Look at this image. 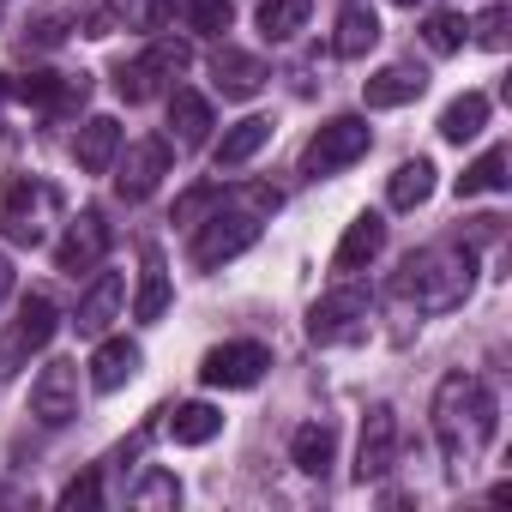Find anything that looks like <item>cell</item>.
I'll use <instances>...</instances> for the list:
<instances>
[{
	"mask_svg": "<svg viewBox=\"0 0 512 512\" xmlns=\"http://www.w3.org/2000/svg\"><path fill=\"white\" fill-rule=\"evenodd\" d=\"M0 97H7V85H0Z\"/></svg>",
	"mask_w": 512,
	"mask_h": 512,
	"instance_id": "74e56055",
	"label": "cell"
},
{
	"mask_svg": "<svg viewBox=\"0 0 512 512\" xmlns=\"http://www.w3.org/2000/svg\"><path fill=\"white\" fill-rule=\"evenodd\" d=\"M169 434H175V446H205V440L223 434V410H211V404H181V410H169Z\"/></svg>",
	"mask_w": 512,
	"mask_h": 512,
	"instance_id": "4316f807",
	"label": "cell"
},
{
	"mask_svg": "<svg viewBox=\"0 0 512 512\" xmlns=\"http://www.w3.org/2000/svg\"><path fill=\"white\" fill-rule=\"evenodd\" d=\"M169 127H175V145H181V151L205 145V139H211V103H205L199 91H175V97H169Z\"/></svg>",
	"mask_w": 512,
	"mask_h": 512,
	"instance_id": "ffe728a7",
	"label": "cell"
},
{
	"mask_svg": "<svg viewBox=\"0 0 512 512\" xmlns=\"http://www.w3.org/2000/svg\"><path fill=\"white\" fill-rule=\"evenodd\" d=\"M392 464H398V410H392V404H368V416H362V446H356V476H362V482H380Z\"/></svg>",
	"mask_w": 512,
	"mask_h": 512,
	"instance_id": "30bf717a",
	"label": "cell"
},
{
	"mask_svg": "<svg viewBox=\"0 0 512 512\" xmlns=\"http://www.w3.org/2000/svg\"><path fill=\"white\" fill-rule=\"evenodd\" d=\"M368 145H374V133H368V121L362 115H338V121H326L314 139H308V151H302V175H338V169H350L356 157H368Z\"/></svg>",
	"mask_w": 512,
	"mask_h": 512,
	"instance_id": "3957f363",
	"label": "cell"
},
{
	"mask_svg": "<svg viewBox=\"0 0 512 512\" xmlns=\"http://www.w3.org/2000/svg\"><path fill=\"white\" fill-rule=\"evenodd\" d=\"M103 253H109V223H103L97 211H85L79 223H67V235H61V247H55V266H61L67 278H79V272H97V266H103Z\"/></svg>",
	"mask_w": 512,
	"mask_h": 512,
	"instance_id": "8fae6325",
	"label": "cell"
},
{
	"mask_svg": "<svg viewBox=\"0 0 512 512\" xmlns=\"http://www.w3.org/2000/svg\"><path fill=\"white\" fill-rule=\"evenodd\" d=\"M145 61H151L163 79H175V73H187V67H193V49H187V43H175V37H157V43L145 49Z\"/></svg>",
	"mask_w": 512,
	"mask_h": 512,
	"instance_id": "836d02e7",
	"label": "cell"
},
{
	"mask_svg": "<svg viewBox=\"0 0 512 512\" xmlns=\"http://www.w3.org/2000/svg\"><path fill=\"white\" fill-rule=\"evenodd\" d=\"M392 290L416 314H452L476 290V253L470 247H422V253H410V260H404V272H398Z\"/></svg>",
	"mask_w": 512,
	"mask_h": 512,
	"instance_id": "7a4b0ae2",
	"label": "cell"
},
{
	"mask_svg": "<svg viewBox=\"0 0 512 512\" xmlns=\"http://www.w3.org/2000/svg\"><path fill=\"white\" fill-rule=\"evenodd\" d=\"M31 416L43 428H67L79 416V368L73 362H49L37 380H31Z\"/></svg>",
	"mask_w": 512,
	"mask_h": 512,
	"instance_id": "ba28073f",
	"label": "cell"
},
{
	"mask_svg": "<svg viewBox=\"0 0 512 512\" xmlns=\"http://www.w3.org/2000/svg\"><path fill=\"white\" fill-rule=\"evenodd\" d=\"M488 127V97L482 91H464V97H452L446 109H440V139L446 145H464V139H476Z\"/></svg>",
	"mask_w": 512,
	"mask_h": 512,
	"instance_id": "7402d4cb",
	"label": "cell"
},
{
	"mask_svg": "<svg viewBox=\"0 0 512 512\" xmlns=\"http://www.w3.org/2000/svg\"><path fill=\"white\" fill-rule=\"evenodd\" d=\"M139 362H145V350H139L133 338H103L97 356H91V386H97V392H121V386L139 374Z\"/></svg>",
	"mask_w": 512,
	"mask_h": 512,
	"instance_id": "2e32d148",
	"label": "cell"
},
{
	"mask_svg": "<svg viewBox=\"0 0 512 512\" xmlns=\"http://www.w3.org/2000/svg\"><path fill=\"white\" fill-rule=\"evenodd\" d=\"M422 37H428V49H434V55H458L470 31H464V19H458V13H428Z\"/></svg>",
	"mask_w": 512,
	"mask_h": 512,
	"instance_id": "4dcf8cb0",
	"label": "cell"
},
{
	"mask_svg": "<svg viewBox=\"0 0 512 512\" xmlns=\"http://www.w3.org/2000/svg\"><path fill=\"white\" fill-rule=\"evenodd\" d=\"M211 79H217L223 97H260V85H266V61L223 43V49L211 55Z\"/></svg>",
	"mask_w": 512,
	"mask_h": 512,
	"instance_id": "5bb4252c",
	"label": "cell"
},
{
	"mask_svg": "<svg viewBox=\"0 0 512 512\" xmlns=\"http://www.w3.org/2000/svg\"><path fill=\"white\" fill-rule=\"evenodd\" d=\"M121 302H127V284H121V272H97V284L85 290V302H79V332L85 338H103L109 332V320L121 314Z\"/></svg>",
	"mask_w": 512,
	"mask_h": 512,
	"instance_id": "9a60e30c",
	"label": "cell"
},
{
	"mask_svg": "<svg viewBox=\"0 0 512 512\" xmlns=\"http://www.w3.org/2000/svg\"><path fill=\"white\" fill-rule=\"evenodd\" d=\"M13 278H19V272H13V260H7V253H0V302L13 296Z\"/></svg>",
	"mask_w": 512,
	"mask_h": 512,
	"instance_id": "8d00e7d4",
	"label": "cell"
},
{
	"mask_svg": "<svg viewBox=\"0 0 512 512\" xmlns=\"http://www.w3.org/2000/svg\"><path fill=\"white\" fill-rule=\"evenodd\" d=\"M229 25H235V7H229V0H187V31L223 37Z\"/></svg>",
	"mask_w": 512,
	"mask_h": 512,
	"instance_id": "f1b7e54d",
	"label": "cell"
},
{
	"mask_svg": "<svg viewBox=\"0 0 512 512\" xmlns=\"http://www.w3.org/2000/svg\"><path fill=\"white\" fill-rule=\"evenodd\" d=\"M266 145H272V121H266V115H247V121H235V127L217 139L211 163H217V169H241V163H253V157H260Z\"/></svg>",
	"mask_w": 512,
	"mask_h": 512,
	"instance_id": "e0dca14e",
	"label": "cell"
},
{
	"mask_svg": "<svg viewBox=\"0 0 512 512\" xmlns=\"http://www.w3.org/2000/svg\"><path fill=\"white\" fill-rule=\"evenodd\" d=\"M464 31H470V37H476L488 55H500V49H506V37H512V13H506V7H482V13H476Z\"/></svg>",
	"mask_w": 512,
	"mask_h": 512,
	"instance_id": "f546056e",
	"label": "cell"
},
{
	"mask_svg": "<svg viewBox=\"0 0 512 512\" xmlns=\"http://www.w3.org/2000/svg\"><path fill=\"white\" fill-rule=\"evenodd\" d=\"M332 452H338V434H332L326 422H308V428H296V440H290V458H296V470H308V476H326V470H332Z\"/></svg>",
	"mask_w": 512,
	"mask_h": 512,
	"instance_id": "484cf974",
	"label": "cell"
},
{
	"mask_svg": "<svg viewBox=\"0 0 512 512\" xmlns=\"http://www.w3.org/2000/svg\"><path fill=\"white\" fill-rule=\"evenodd\" d=\"M380 247H386V217H380V211H362V217L344 229L338 253H332V272H362V266H374Z\"/></svg>",
	"mask_w": 512,
	"mask_h": 512,
	"instance_id": "4fadbf2b",
	"label": "cell"
},
{
	"mask_svg": "<svg viewBox=\"0 0 512 512\" xmlns=\"http://www.w3.org/2000/svg\"><path fill=\"white\" fill-rule=\"evenodd\" d=\"M163 175H169V145H163V139H139V145L121 157L115 193H121V199H151Z\"/></svg>",
	"mask_w": 512,
	"mask_h": 512,
	"instance_id": "7c38bea8",
	"label": "cell"
},
{
	"mask_svg": "<svg viewBox=\"0 0 512 512\" xmlns=\"http://www.w3.org/2000/svg\"><path fill=\"white\" fill-rule=\"evenodd\" d=\"M97 500H103V482H97V470L61 488V506H97Z\"/></svg>",
	"mask_w": 512,
	"mask_h": 512,
	"instance_id": "e575fe53",
	"label": "cell"
},
{
	"mask_svg": "<svg viewBox=\"0 0 512 512\" xmlns=\"http://www.w3.org/2000/svg\"><path fill=\"white\" fill-rule=\"evenodd\" d=\"M428 193H434V163H428V157L398 163V169H392V181H386L392 211H416V205H428Z\"/></svg>",
	"mask_w": 512,
	"mask_h": 512,
	"instance_id": "603a6c76",
	"label": "cell"
},
{
	"mask_svg": "<svg viewBox=\"0 0 512 512\" xmlns=\"http://www.w3.org/2000/svg\"><path fill=\"white\" fill-rule=\"evenodd\" d=\"M362 332H368V290H356V284L320 296L314 314H308V338L314 344H356Z\"/></svg>",
	"mask_w": 512,
	"mask_h": 512,
	"instance_id": "52a82bcc",
	"label": "cell"
},
{
	"mask_svg": "<svg viewBox=\"0 0 512 512\" xmlns=\"http://www.w3.org/2000/svg\"><path fill=\"white\" fill-rule=\"evenodd\" d=\"M266 368H272V350H266V344H217V350L199 362V380L241 392V386H260Z\"/></svg>",
	"mask_w": 512,
	"mask_h": 512,
	"instance_id": "9c48e42d",
	"label": "cell"
},
{
	"mask_svg": "<svg viewBox=\"0 0 512 512\" xmlns=\"http://www.w3.org/2000/svg\"><path fill=\"white\" fill-rule=\"evenodd\" d=\"M163 308H169V272H163V253L157 247H145V272H139V296H133V320H163Z\"/></svg>",
	"mask_w": 512,
	"mask_h": 512,
	"instance_id": "d4e9b609",
	"label": "cell"
},
{
	"mask_svg": "<svg viewBox=\"0 0 512 512\" xmlns=\"http://www.w3.org/2000/svg\"><path fill=\"white\" fill-rule=\"evenodd\" d=\"M506 169H512L506 145H488V151H482V157L458 175V199H476V193H506V181H512Z\"/></svg>",
	"mask_w": 512,
	"mask_h": 512,
	"instance_id": "cb8c5ba5",
	"label": "cell"
},
{
	"mask_svg": "<svg viewBox=\"0 0 512 512\" xmlns=\"http://www.w3.org/2000/svg\"><path fill=\"white\" fill-rule=\"evenodd\" d=\"M253 241H260V211H217L193 235V266L199 272H217V266L235 260V253H247Z\"/></svg>",
	"mask_w": 512,
	"mask_h": 512,
	"instance_id": "277c9868",
	"label": "cell"
},
{
	"mask_svg": "<svg viewBox=\"0 0 512 512\" xmlns=\"http://www.w3.org/2000/svg\"><path fill=\"white\" fill-rule=\"evenodd\" d=\"M422 73L416 67H380V73H368L362 79V97H368V109H404V103H416L422 97Z\"/></svg>",
	"mask_w": 512,
	"mask_h": 512,
	"instance_id": "d6986e66",
	"label": "cell"
},
{
	"mask_svg": "<svg viewBox=\"0 0 512 512\" xmlns=\"http://www.w3.org/2000/svg\"><path fill=\"white\" fill-rule=\"evenodd\" d=\"M55 205H61L55 187H43V181H13V187H7V205H0V229H7L13 247H37V241L49 235Z\"/></svg>",
	"mask_w": 512,
	"mask_h": 512,
	"instance_id": "8992f818",
	"label": "cell"
},
{
	"mask_svg": "<svg viewBox=\"0 0 512 512\" xmlns=\"http://www.w3.org/2000/svg\"><path fill=\"white\" fill-rule=\"evenodd\" d=\"M434 440H440V458L452 476H464L482 446L494 440V392L476 380V374H446L440 392H434Z\"/></svg>",
	"mask_w": 512,
	"mask_h": 512,
	"instance_id": "6da1fadb",
	"label": "cell"
},
{
	"mask_svg": "<svg viewBox=\"0 0 512 512\" xmlns=\"http://www.w3.org/2000/svg\"><path fill=\"white\" fill-rule=\"evenodd\" d=\"M55 332H61L55 302H49V296H25V302H19V320L7 326V338H0V380H13V374L25 368V356L43 350Z\"/></svg>",
	"mask_w": 512,
	"mask_h": 512,
	"instance_id": "5b68a950",
	"label": "cell"
},
{
	"mask_svg": "<svg viewBox=\"0 0 512 512\" xmlns=\"http://www.w3.org/2000/svg\"><path fill=\"white\" fill-rule=\"evenodd\" d=\"M308 13H314V0H266V7H260V31L272 43H290L308 25Z\"/></svg>",
	"mask_w": 512,
	"mask_h": 512,
	"instance_id": "83f0119b",
	"label": "cell"
},
{
	"mask_svg": "<svg viewBox=\"0 0 512 512\" xmlns=\"http://www.w3.org/2000/svg\"><path fill=\"white\" fill-rule=\"evenodd\" d=\"M404 7H410V0H404Z\"/></svg>",
	"mask_w": 512,
	"mask_h": 512,
	"instance_id": "f35d334b",
	"label": "cell"
},
{
	"mask_svg": "<svg viewBox=\"0 0 512 512\" xmlns=\"http://www.w3.org/2000/svg\"><path fill=\"white\" fill-rule=\"evenodd\" d=\"M157 79H163V73H157L151 61H133V67L121 61V67H115V91H121L127 103H145V97H157Z\"/></svg>",
	"mask_w": 512,
	"mask_h": 512,
	"instance_id": "1f68e13d",
	"label": "cell"
},
{
	"mask_svg": "<svg viewBox=\"0 0 512 512\" xmlns=\"http://www.w3.org/2000/svg\"><path fill=\"white\" fill-rule=\"evenodd\" d=\"M169 7H175V0H139V25H145V31H163Z\"/></svg>",
	"mask_w": 512,
	"mask_h": 512,
	"instance_id": "d590c367",
	"label": "cell"
},
{
	"mask_svg": "<svg viewBox=\"0 0 512 512\" xmlns=\"http://www.w3.org/2000/svg\"><path fill=\"white\" fill-rule=\"evenodd\" d=\"M374 43H380V19H374V7H362V0H356V7H344V13H338V37H332V49H338L344 61H362Z\"/></svg>",
	"mask_w": 512,
	"mask_h": 512,
	"instance_id": "44dd1931",
	"label": "cell"
},
{
	"mask_svg": "<svg viewBox=\"0 0 512 512\" xmlns=\"http://www.w3.org/2000/svg\"><path fill=\"white\" fill-rule=\"evenodd\" d=\"M175 500H181V482H175L169 470H145L139 488H133V506H139V512H151V506H175Z\"/></svg>",
	"mask_w": 512,
	"mask_h": 512,
	"instance_id": "d6a6232c",
	"label": "cell"
},
{
	"mask_svg": "<svg viewBox=\"0 0 512 512\" xmlns=\"http://www.w3.org/2000/svg\"><path fill=\"white\" fill-rule=\"evenodd\" d=\"M115 151H121V121H115V115H91V121L79 127V139H73V157H79L85 175H103V169L115 163Z\"/></svg>",
	"mask_w": 512,
	"mask_h": 512,
	"instance_id": "ac0fdd59",
	"label": "cell"
}]
</instances>
